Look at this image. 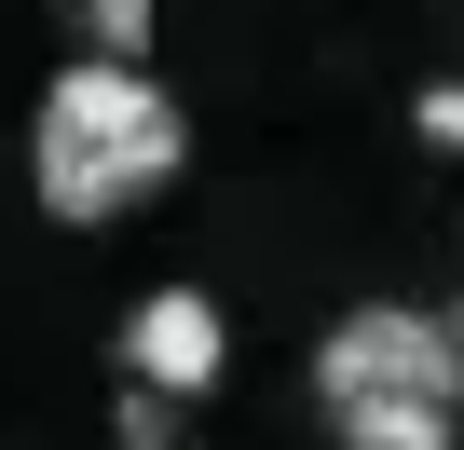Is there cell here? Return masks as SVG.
I'll return each instance as SVG.
<instances>
[{"instance_id":"6da1fadb","label":"cell","mask_w":464,"mask_h":450,"mask_svg":"<svg viewBox=\"0 0 464 450\" xmlns=\"http://www.w3.org/2000/svg\"><path fill=\"white\" fill-rule=\"evenodd\" d=\"M178 164H191V123H178V96H164L137 55H82V69L42 82V164H28V177H42V205L69 218V233L150 205Z\"/></svg>"},{"instance_id":"7a4b0ae2","label":"cell","mask_w":464,"mask_h":450,"mask_svg":"<svg viewBox=\"0 0 464 450\" xmlns=\"http://www.w3.org/2000/svg\"><path fill=\"white\" fill-rule=\"evenodd\" d=\"M314 396H464L450 314H410V301H355V314L314 341Z\"/></svg>"},{"instance_id":"3957f363","label":"cell","mask_w":464,"mask_h":450,"mask_svg":"<svg viewBox=\"0 0 464 450\" xmlns=\"http://www.w3.org/2000/svg\"><path fill=\"white\" fill-rule=\"evenodd\" d=\"M123 369H137L150 396H178V409H191V396L232 369V314H218L205 287H150V301L123 314Z\"/></svg>"},{"instance_id":"277c9868","label":"cell","mask_w":464,"mask_h":450,"mask_svg":"<svg viewBox=\"0 0 464 450\" xmlns=\"http://www.w3.org/2000/svg\"><path fill=\"white\" fill-rule=\"evenodd\" d=\"M328 423L355 450H450L464 436V396H328Z\"/></svg>"},{"instance_id":"5b68a950","label":"cell","mask_w":464,"mask_h":450,"mask_svg":"<svg viewBox=\"0 0 464 450\" xmlns=\"http://www.w3.org/2000/svg\"><path fill=\"white\" fill-rule=\"evenodd\" d=\"M82 42H96V55H137V42H150V0H82Z\"/></svg>"},{"instance_id":"8992f818","label":"cell","mask_w":464,"mask_h":450,"mask_svg":"<svg viewBox=\"0 0 464 450\" xmlns=\"http://www.w3.org/2000/svg\"><path fill=\"white\" fill-rule=\"evenodd\" d=\"M410 123H423L437 150H464V82H423V110H410Z\"/></svg>"},{"instance_id":"52a82bcc","label":"cell","mask_w":464,"mask_h":450,"mask_svg":"<svg viewBox=\"0 0 464 450\" xmlns=\"http://www.w3.org/2000/svg\"><path fill=\"white\" fill-rule=\"evenodd\" d=\"M450 355H464V314H450Z\"/></svg>"}]
</instances>
